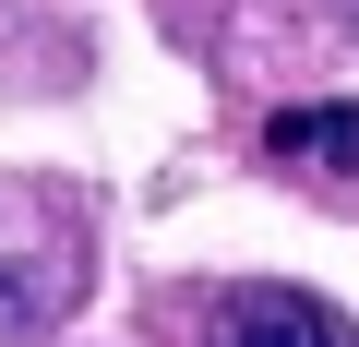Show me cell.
<instances>
[{
    "instance_id": "1",
    "label": "cell",
    "mask_w": 359,
    "mask_h": 347,
    "mask_svg": "<svg viewBox=\"0 0 359 347\" xmlns=\"http://www.w3.org/2000/svg\"><path fill=\"white\" fill-rule=\"evenodd\" d=\"M192 347H359V335H347L335 299H311L287 275H228V287H204Z\"/></svg>"
},
{
    "instance_id": "2",
    "label": "cell",
    "mask_w": 359,
    "mask_h": 347,
    "mask_svg": "<svg viewBox=\"0 0 359 347\" xmlns=\"http://www.w3.org/2000/svg\"><path fill=\"white\" fill-rule=\"evenodd\" d=\"M264 156H276V168H359V108H347V96L276 108V120H264Z\"/></svg>"
}]
</instances>
